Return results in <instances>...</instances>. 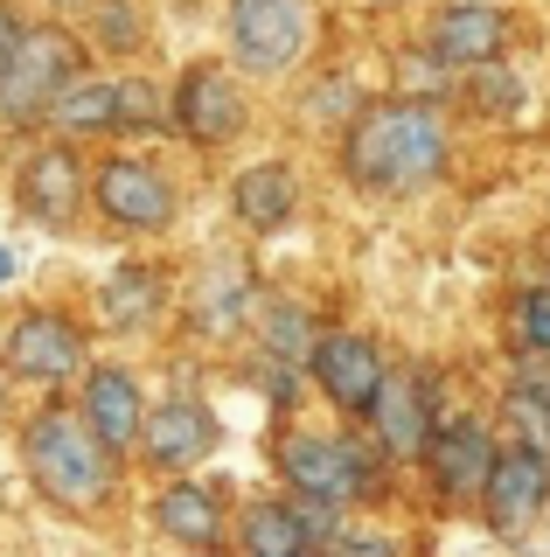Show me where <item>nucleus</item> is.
<instances>
[{"mask_svg":"<svg viewBox=\"0 0 550 557\" xmlns=\"http://www.w3.org/2000/svg\"><path fill=\"white\" fill-rule=\"evenodd\" d=\"M307 376L321 383V397H328L341 418H370L390 362H384V348L370 335H355V327H321L314 348H307Z\"/></svg>","mask_w":550,"mask_h":557,"instance_id":"12","label":"nucleus"},{"mask_svg":"<svg viewBox=\"0 0 550 557\" xmlns=\"http://www.w3.org/2000/svg\"><path fill=\"white\" fill-rule=\"evenodd\" d=\"M509 348L515 356H550V286L509 293Z\"/></svg>","mask_w":550,"mask_h":557,"instance_id":"25","label":"nucleus"},{"mask_svg":"<svg viewBox=\"0 0 550 557\" xmlns=\"http://www.w3.org/2000/svg\"><path fill=\"white\" fill-rule=\"evenodd\" d=\"M98 14H105V42L133 49V35H140V28H133V0H98Z\"/></svg>","mask_w":550,"mask_h":557,"instance_id":"29","label":"nucleus"},{"mask_svg":"<svg viewBox=\"0 0 550 557\" xmlns=\"http://www.w3.org/2000/svg\"><path fill=\"white\" fill-rule=\"evenodd\" d=\"M153 530L182 550H223L230 544V509H223V487L196 481V474H167V487H153L147 502Z\"/></svg>","mask_w":550,"mask_h":557,"instance_id":"16","label":"nucleus"},{"mask_svg":"<svg viewBox=\"0 0 550 557\" xmlns=\"http://www.w3.org/2000/svg\"><path fill=\"white\" fill-rule=\"evenodd\" d=\"M84 63H91V49L71 22L14 28L8 57H0V133H42V112Z\"/></svg>","mask_w":550,"mask_h":557,"instance_id":"3","label":"nucleus"},{"mask_svg":"<svg viewBox=\"0 0 550 557\" xmlns=\"http://www.w3.org/2000/svg\"><path fill=\"white\" fill-rule=\"evenodd\" d=\"M223 35L245 77H293L314 42V0H230Z\"/></svg>","mask_w":550,"mask_h":557,"instance_id":"5","label":"nucleus"},{"mask_svg":"<svg viewBox=\"0 0 550 557\" xmlns=\"http://www.w3.org/2000/svg\"><path fill=\"white\" fill-rule=\"evenodd\" d=\"M425 49L446 63V70H480L495 63L509 49V8H488V0H453V8H439L433 35H425Z\"/></svg>","mask_w":550,"mask_h":557,"instance_id":"19","label":"nucleus"},{"mask_svg":"<svg viewBox=\"0 0 550 557\" xmlns=\"http://www.w3.org/2000/svg\"><path fill=\"white\" fill-rule=\"evenodd\" d=\"M0 278H8V251H0Z\"/></svg>","mask_w":550,"mask_h":557,"instance_id":"32","label":"nucleus"},{"mask_svg":"<svg viewBox=\"0 0 550 557\" xmlns=\"http://www.w3.org/2000/svg\"><path fill=\"white\" fill-rule=\"evenodd\" d=\"M167 307V272L161 265H118L98 313H105V327H126V335H147L153 321H161Z\"/></svg>","mask_w":550,"mask_h":557,"instance_id":"22","label":"nucleus"},{"mask_svg":"<svg viewBox=\"0 0 550 557\" xmlns=\"http://www.w3.org/2000/svg\"><path fill=\"white\" fill-rule=\"evenodd\" d=\"M272 467H279L286 495L314 502V509H341V516L355 502H370V487H376V453H363V440H349V432L293 425L272 440Z\"/></svg>","mask_w":550,"mask_h":557,"instance_id":"4","label":"nucleus"},{"mask_svg":"<svg viewBox=\"0 0 550 557\" xmlns=\"http://www.w3.org/2000/svg\"><path fill=\"white\" fill-rule=\"evenodd\" d=\"M14 28H22V14L8 8V0H0V57H8V42H14Z\"/></svg>","mask_w":550,"mask_h":557,"instance_id":"30","label":"nucleus"},{"mask_svg":"<svg viewBox=\"0 0 550 557\" xmlns=\"http://www.w3.org/2000/svg\"><path fill=\"white\" fill-rule=\"evenodd\" d=\"M167 104H175V133L210 147V153L251 133V98H245L230 63H188L182 84L167 91Z\"/></svg>","mask_w":550,"mask_h":557,"instance_id":"9","label":"nucleus"},{"mask_svg":"<svg viewBox=\"0 0 550 557\" xmlns=\"http://www.w3.org/2000/svg\"><path fill=\"white\" fill-rule=\"evenodd\" d=\"M543 509H550V460L529 453V446H515V440L495 446L488 481H480V495H474V516L488 522L495 536H523Z\"/></svg>","mask_w":550,"mask_h":557,"instance_id":"14","label":"nucleus"},{"mask_svg":"<svg viewBox=\"0 0 550 557\" xmlns=\"http://www.w3.org/2000/svg\"><path fill=\"white\" fill-rule=\"evenodd\" d=\"M8 383H14V376H8V370H0V425H8Z\"/></svg>","mask_w":550,"mask_h":557,"instance_id":"31","label":"nucleus"},{"mask_svg":"<svg viewBox=\"0 0 550 557\" xmlns=\"http://www.w3.org/2000/svg\"><path fill=\"white\" fill-rule=\"evenodd\" d=\"M112 98H118V133H175V104H167V91L147 77V70L118 77Z\"/></svg>","mask_w":550,"mask_h":557,"instance_id":"24","label":"nucleus"},{"mask_svg":"<svg viewBox=\"0 0 550 557\" xmlns=\"http://www.w3.org/2000/svg\"><path fill=\"white\" fill-rule=\"evenodd\" d=\"M42 133L77 139V147H91V139L118 133V98H112V84L91 77V70H77V77L57 91V104L42 112Z\"/></svg>","mask_w":550,"mask_h":557,"instance_id":"21","label":"nucleus"},{"mask_svg":"<svg viewBox=\"0 0 550 557\" xmlns=\"http://www.w3.org/2000/svg\"><path fill=\"white\" fill-rule=\"evenodd\" d=\"M251 335H258L272 370H307V348H314L321 321L307 307H293V300H258L251 307Z\"/></svg>","mask_w":550,"mask_h":557,"instance_id":"23","label":"nucleus"},{"mask_svg":"<svg viewBox=\"0 0 550 557\" xmlns=\"http://www.w3.org/2000/svg\"><path fill=\"white\" fill-rule=\"evenodd\" d=\"M216 453V411L202 405V397H161V405H147L140 418V440H133V460L147 467V474H196L202 460Z\"/></svg>","mask_w":550,"mask_h":557,"instance_id":"10","label":"nucleus"},{"mask_svg":"<svg viewBox=\"0 0 550 557\" xmlns=\"http://www.w3.org/2000/svg\"><path fill=\"white\" fill-rule=\"evenodd\" d=\"M446 77H453V70H446L433 49H425V57H404V70H398V91L404 98H439L446 91Z\"/></svg>","mask_w":550,"mask_h":557,"instance_id":"27","label":"nucleus"},{"mask_svg":"<svg viewBox=\"0 0 550 557\" xmlns=\"http://www.w3.org/2000/svg\"><path fill=\"white\" fill-rule=\"evenodd\" d=\"M77 418L112 453H133V440H140V418H147L140 376H133L126 362H84V370H77Z\"/></svg>","mask_w":550,"mask_h":557,"instance_id":"17","label":"nucleus"},{"mask_svg":"<svg viewBox=\"0 0 550 557\" xmlns=\"http://www.w3.org/2000/svg\"><path fill=\"white\" fill-rule=\"evenodd\" d=\"M293 209H300V174L293 161H251L245 174L230 182V216L245 223L251 237H272V231H286L293 223Z\"/></svg>","mask_w":550,"mask_h":557,"instance_id":"20","label":"nucleus"},{"mask_svg":"<svg viewBox=\"0 0 550 557\" xmlns=\"http://www.w3.org/2000/svg\"><path fill=\"white\" fill-rule=\"evenodd\" d=\"M84 362H91V335H84V321L63 313V307H22L0 327V370L14 383L63 391V383H77Z\"/></svg>","mask_w":550,"mask_h":557,"instance_id":"6","label":"nucleus"},{"mask_svg":"<svg viewBox=\"0 0 550 557\" xmlns=\"http://www.w3.org/2000/svg\"><path fill=\"white\" fill-rule=\"evenodd\" d=\"M84 202H91V161H84L77 139H36V147L22 153V168H14V209H22L28 223H42V231L71 237Z\"/></svg>","mask_w":550,"mask_h":557,"instance_id":"7","label":"nucleus"},{"mask_svg":"<svg viewBox=\"0 0 550 557\" xmlns=\"http://www.w3.org/2000/svg\"><path fill=\"white\" fill-rule=\"evenodd\" d=\"M355 104H363V91H355L349 77H328V84H314V91L300 98V126H307V133H321V126H349Z\"/></svg>","mask_w":550,"mask_h":557,"instance_id":"26","label":"nucleus"},{"mask_svg":"<svg viewBox=\"0 0 550 557\" xmlns=\"http://www.w3.org/2000/svg\"><path fill=\"white\" fill-rule=\"evenodd\" d=\"M118 467H126V453H112L98 440V432L77 418V405H42V411L22 418V474L49 509H63L77 522L112 516Z\"/></svg>","mask_w":550,"mask_h":557,"instance_id":"2","label":"nucleus"},{"mask_svg":"<svg viewBox=\"0 0 550 557\" xmlns=\"http://www.w3.org/2000/svg\"><path fill=\"white\" fill-rule=\"evenodd\" d=\"M474 91H480V104H495V112H515V104H523V84L509 77V63H502V57L474 70Z\"/></svg>","mask_w":550,"mask_h":557,"instance_id":"28","label":"nucleus"},{"mask_svg":"<svg viewBox=\"0 0 550 557\" xmlns=\"http://www.w3.org/2000/svg\"><path fill=\"white\" fill-rule=\"evenodd\" d=\"M488 460H495V432L488 418L460 411V418H439L433 425V446H425V474H433V487L446 502H474L480 481H488Z\"/></svg>","mask_w":550,"mask_h":557,"instance_id":"18","label":"nucleus"},{"mask_svg":"<svg viewBox=\"0 0 550 557\" xmlns=\"http://www.w3.org/2000/svg\"><path fill=\"white\" fill-rule=\"evenodd\" d=\"M251 307H258V272H251V258L245 251H210L196 272H188V286H182V321H188V335H237V327L251 321Z\"/></svg>","mask_w":550,"mask_h":557,"instance_id":"13","label":"nucleus"},{"mask_svg":"<svg viewBox=\"0 0 550 557\" xmlns=\"http://www.w3.org/2000/svg\"><path fill=\"white\" fill-rule=\"evenodd\" d=\"M91 209L118 237H161L167 223L182 216V196L153 161H140V153H105V161L91 168Z\"/></svg>","mask_w":550,"mask_h":557,"instance_id":"8","label":"nucleus"},{"mask_svg":"<svg viewBox=\"0 0 550 557\" xmlns=\"http://www.w3.org/2000/svg\"><path fill=\"white\" fill-rule=\"evenodd\" d=\"M433 405H439V397L425 391V370H390L384 391H376V405H370L376 453H384V460H398V467H418L425 446H433V425H439Z\"/></svg>","mask_w":550,"mask_h":557,"instance_id":"15","label":"nucleus"},{"mask_svg":"<svg viewBox=\"0 0 550 557\" xmlns=\"http://www.w3.org/2000/svg\"><path fill=\"white\" fill-rule=\"evenodd\" d=\"M453 168V126L439 98H363L341 126V174L363 196H425Z\"/></svg>","mask_w":550,"mask_h":557,"instance_id":"1","label":"nucleus"},{"mask_svg":"<svg viewBox=\"0 0 550 557\" xmlns=\"http://www.w3.org/2000/svg\"><path fill=\"white\" fill-rule=\"evenodd\" d=\"M335 516L341 509H314V502H300V495H258L251 509H237V522H230V550H245V557H314V550H328Z\"/></svg>","mask_w":550,"mask_h":557,"instance_id":"11","label":"nucleus"}]
</instances>
